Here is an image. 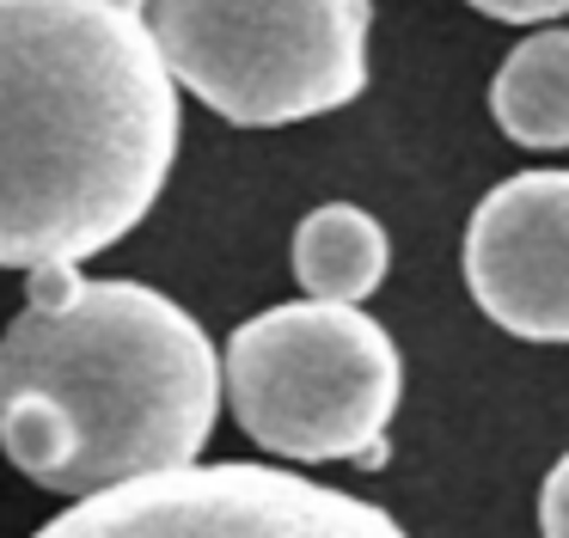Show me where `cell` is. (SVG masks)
Masks as SVG:
<instances>
[{
    "label": "cell",
    "instance_id": "6da1fadb",
    "mask_svg": "<svg viewBox=\"0 0 569 538\" xmlns=\"http://www.w3.org/2000/svg\"><path fill=\"white\" fill-rule=\"evenodd\" d=\"M172 159L178 80L123 0H0V269L111 251Z\"/></svg>",
    "mask_w": 569,
    "mask_h": 538
},
{
    "label": "cell",
    "instance_id": "7a4b0ae2",
    "mask_svg": "<svg viewBox=\"0 0 569 538\" xmlns=\"http://www.w3.org/2000/svg\"><path fill=\"white\" fill-rule=\"evenodd\" d=\"M221 416L202 325L148 281H80L0 337V447L56 496L178 471Z\"/></svg>",
    "mask_w": 569,
    "mask_h": 538
},
{
    "label": "cell",
    "instance_id": "3957f363",
    "mask_svg": "<svg viewBox=\"0 0 569 538\" xmlns=\"http://www.w3.org/2000/svg\"><path fill=\"white\" fill-rule=\"evenodd\" d=\"M178 86L239 129L343 110L368 86V0H123Z\"/></svg>",
    "mask_w": 569,
    "mask_h": 538
},
{
    "label": "cell",
    "instance_id": "277c9868",
    "mask_svg": "<svg viewBox=\"0 0 569 538\" xmlns=\"http://www.w3.org/2000/svg\"><path fill=\"white\" fill-rule=\"evenodd\" d=\"M398 391V342L349 300L270 306L227 337L233 422L282 459H380Z\"/></svg>",
    "mask_w": 569,
    "mask_h": 538
},
{
    "label": "cell",
    "instance_id": "5b68a950",
    "mask_svg": "<svg viewBox=\"0 0 569 538\" xmlns=\"http://www.w3.org/2000/svg\"><path fill=\"white\" fill-rule=\"evenodd\" d=\"M31 538H410L386 508L276 465H178L92 489Z\"/></svg>",
    "mask_w": 569,
    "mask_h": 538
},
{
    "label": "cell",
    "instance_id": "8992f818",
    "mask_svg": "<svg viewBox=\"0 0 569 538\" xmlns=\"http://www.w3.org/2000/svg\"><path fill=\"white\" fill-rule=\"evenodd\" d=\"M466 288L520 342H569V171H520L471 208Z\"/></svg>",
    "mask_w": 569,
    "mask_h": 538
},
{
    "label": "cell",
    "instance_id": "52a82bcc",
    "mask_svg": "<svg viewBox=\"0 0 569 538\" xmlns=\"http://www.w3.org/2000/svg\"><path fill=\"white\" fill-rule=\"evenodd\" d=\"M386 227L356 202H325L295 227V281L312 300H368L386 281Z\"/></svg>",
    "mask_w": 569,
    "mask_h": 538
},
{
    "label": "cell",
    "instance_id": "ba28073f",
    "mask_svg": "<svg viewBox=\"0 0 569 538\" xmlns=\"http://www.w3.org/2000/svg\"><path fill=\"white\" fill-rule=\"evenodd\" d=\"M496 129L520 147H569V31H532L502 56L490 80Z\"/></svg>",
    "mask_w": 569,
    "mask_h": 538
},
{
    "label": "cell",
    "instance_id": "9c48e42d",
    "mask_svg": "<svg viewBox=\"0 0 569 538\" xmlns=\"http://www.w3.org/2000/svg\"><path fill=\"white\" fill-rule=\"evenodd\" d=\"M539 532L569 538V452L551 465V477H545V489H539Z\"/></svg>",
    "mask_w": 569,
    "mask_h": 538
},
{
    "label": "cell",
    "instance_id": "30bf717a",
    "mask_svg": "<svg viewBox=\"0 0 569 538\" xmlns=\"http://www.w3.org/2000/svg\"><path fill=\"white\" fill-rule=\"evenodd\" d=\"M471 7L502 24H545V19H563L569 0H471Z\"/></svg>",
    "mask_w": 569,
    "mask_h": 538
}]
</instances>
